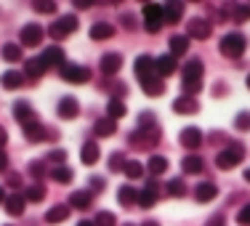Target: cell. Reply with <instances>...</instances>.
Wrapping results in <instances>:
<instances>
[{
	"label": "cell",
	"mask_w": 250,
	"mask_h": 226,
	"mask_svg": "<svg viewBox=\"0 0 250 226\" xmlns=\"http://www.w3.org/2000/svg\"><path fill=\"white\" fill-rule=\"evenodd\" d=\"M202 75H205V67H202L200 59H189L187 64H184V91L189 93V96H194V93H200L202 88Z\"/></svg>",
	"instance_id": "1"
},
{
	"label": "cell",
	"mask_w": 250,
	"mask_h": 226,
	"mask_svg": "<svg viewBox=\"0 0 250 226\" xmlns=\"http://www.w3.org/2000/svg\"><path fill=\"white\" fill-rule=\"evenodd\" d=\"M245 48H248V40H245V35H242V32L224 35L221 45H218V51H221L226 59H240L242 53H245Z\"/></svg>",
	"instance_id": "2"
},
{
	"label": "cell",
	"mask_w": 250,
	"mask_h": 226,
	"mask_svg": "<svg viewBox=\"0 0 250 226\" xmlns=\"http://www.w3.org/2000/svg\"><path fill=\"white\" fill-rule=\"evenodd\" d=\"M133 149H154L160 144V130L157 128H139L136 133L128 136Z\"/></svg>",
	"instance_id": "3"
},
{
	"label": "cell",
	"mask_w": 250,
	"mask_h": 226,
	"mask_svg": "<svg viewBox=\"0 0 250 226\" xmlns=\"http://www.w3.org/2000/svg\"><path fill=\"white\" fill-rule=\"evenodd\" d=\"M77 27H80L77 16H75V14H64L62 19H56V21L48 27V35H51L53 40H64V38H69V35H72Z\"/></svg>",
	"instance_id": "4"
},
{
	"label": "cell",
	"mask_w": 250,
	"mask_h": 226,
	"mask_svg": "<svg viewBox=\"0 0 250 226\" xmlns=\"http://www.w3.org/2000/svg\"><path fill=\"white\" fill-rule=\"evenodd\" d=\"M59 75H62V80L72 82V85H83V82L91 80V69L83 67V64H67L64 62L62 67H59Z\"/></svg>",
	"instance_id": "5"
},
{
	"label": "cell",
	"mask_w": 250,
	"mask_h": 226,
	"mask_svg": "<svg viewBox=\"0 0 250 226\" xmlns=\"http://www.w3.org/2000/svg\"><path fill=\"white\" fill-rule=\"evenodd\" d=\"M242 157H245L242 144H231L216 157V165H218V170H231V168H237V165L242 163Z\"/></svg>",
	"instance_id": "6"
},
{
	"label": "cell",
	"mask_w": 250,
	"mask_h": 226,
	"mask_svg": "<svg viewBox=\"0 0 250 226\" xmlns=\"http://www.w3.org/2000/svg\"><path fill=\"white\" fill-rule=\"evenodd\" d=\"M165 24V16H163V5L157 3H146L144 5V27L149 32H157L160 27Z\"/></svg>",
	"instance_id": "7"
},
{
	"label": "cell",
	"mask_w": 250,
	"mask_h": 226,
	"mask_svg": "<svg viewBox=\"0 0 250 226\" xmlns=\"http://www.w3.org/2000/svg\"><path fill=\"white\" fill-rule=\"evenodd\" d=\"M213 32V24L208 19H200V16H194V19H189L187 24V38H194V40H208Z\"/></svg>",
	"instance_id": "8"
},
{
	"label": "cell",
	"mask_w": 250,
	"mask_h": 226,
	"mask_svg": "<svg viewBox=\"0 0 250 226\" xmlns=\"http://www.w3.org/2000/svg\"><path fill=\"white\" fill-rule=\"evenodd\" d=\"M45 38V29L40 24H24L19 32V40L21 45H27V48H35V45H40V40Z\"/></svg>",
	"instance_id": "9"
},
{
	"label": "cell",
	"mask_w": 250,
	"mask_h": 226,
	"mask_svg": "<svg viewBox=\"0 0 250 226\" xmlns=\"http://www.w3.org/2000/svg\"><path fill=\"white\" fill-rule=\"evenodd\" d=\"M56 112H59V117H62V120H75V117L80 115V104H77L75 96H62V99H59Z\"/></svg>",
	"instance_id": "10"
},
{
	"label": "cell",
	"mask_w": 250,
	"mask_h": 226,
	"mask_svg": "<svg viewBox=\"0 0 250 226\" xmlns=\"http://www.w3.org/2000/svg\"><path fill=\"white\" fill-rule=\"evenodd\" d=\"M14 117L21 123V128L32 125V123H38V115L32 112V106L27 104V101H16L14 104Z\"/></svg>",
	"instance_id": "11"
},
{
	"label": "cell",
	"mask_w": 250,
	"mask_h": 226,
	"mask_svg": "<svg viewBox=\"0 0 250 226\" xmlns=\"http://www.w3.org/2000/svg\"><path fill=\"white\" fill-rule=\"evenodd\" d=\"M133 69H136V77H139V80H146V77H154V75H157V72H154V59L146 56V53H141V56L136 59Z\"/></svg>",
	"instance_id": "12"
},
{
	"label": "cell",
	"mask_w": 250,
	"mask_h": 226,
	"mask_svg": "<svg viewBox=\"0 0 250 226\" xmlns=\"http://www.w3.org/2000/svg\"><path fill=\"white\" fill-rule=\"evenodd\" d=\"M176 67H178V59H173L170 53H165V56H157V59H154V72H157V77L173 75Z\"/></svg>",
	"instance_id": "13"
},
{
	"label": "cell",
	"mask_w": 250,
	"mask_h": 226,
	"mask_svg": "<svg viewBox=\"0 0 250 226\" xmlns=\"http://www.w3.org/2000/svg\"><path fill=\"white\" fill-rule=\"evenodd\" d=\"M120 67H123V56L120 53H104L101 56V72H104L106 77H112V75H117L120 72Z\"/></svg>",
	"instance_id": "14"
},
{
	"label": "cell",
	"mask_w": 250,
	"mask_h": 226,
	"mask_svg": "<svg viewBox=\"0 0 250 226\" xmlns=\"http://www.w3.org/2000/svg\"><path fill=\"white\" fill-rule=\"evenodd\" d=\"M178 141H181V146H187V149H197V146L202 144V130L189 125L181 130V136H178Z\"/></svg>",
	"instance_id": "15"
},
{
	"label": "cell",
	"mask_w": 250,
	"mask_h": 226,
	"mask_svg": "<svg viewBox=\"0 0 250 226\" xmlns=\"http://www.w3.org/2000/svg\"><path fill=\"white\" fill-rule=\"evenodd\" d=\"M216 197H218V186L213 181L197 184V189H194V200H197V202H210V200H216Z\"/></svg>",
	"instance_id": "16"
},
{
	"label": "cell",
	"mask_w": 250,
	"mask_h": 226,
	"mask_svg": "<svg viewBox=\"0 0 250 226\" xmlns=\"http://www.w3.org/2000/svg\"><path fill=\"white\" fill-rule=\"evenodd\" d=\"M91 202H93V194L88 192V189H77V192L69 194L67 205L69 207H77V210H85V207H91Z\"/></svg>",
	"instance_id": "17"
},
{
	"label": "cell",
	"mask_w": 250,
	"mask_h": 226,
	"mask_svg": "<svg viewBox=\"0 0 250 226\" xmlns=\"http://www.w3.org/2000/svg\"><path fill=\"white\" fill-rule=\"evenodd\" d=\"M141 82V91L144 93H149V96H163L165 93V80L163 77H146V80H139Z\"/></svg>",
	"instance_id": "18"
},
{
	"label": "cell",
	"mask_w": 250,
	"mask_h": 226,
	"mask_svg": "<svg viewBox=\"0 0 250 226\" xmlns=\"http://www.w3.org/2000/svg\"><path fill=\"white\" fill-rule=\"evenodd\" d=\"M99 154H101V149H99L96 141H85V144H83V149H80L83 165H96L99 163Z\"/></svg>",
	"instance_id": "19"
},
{
	"label": "cell",
	"mask_w": 250,
	"mask_h": 226,
	"mask_svg": "<svg viewBox=\"0 0 250 226\" xmlns=\"http://www.w3.org/2000/svg\"><path fill=\"white\" fill-rule=\"evenodd\" d=\"M43 64L45 67H62L64 64V48H59V45H51V48L43 51Z\"/></svg>",
	"instance_id": "20"
},
{
	"label": "cell",
	"mask_w": 250,
	"mask_h": 226,
	"mask_svg": "<svg viewBox=\"0 0 250 226\" xmlns=\"http://www.w3.org/2000/svg\"><path fill=\"white\" fill-rule=\"evenodd\" d=\"M200 106H197V101H194L192 96H178L173 99V112H178V115H194Z\"/></svg>",
	"instance_id": "21"
},
{
	"label": "cell",
	"mask_w": 250,
	"mask_h": 226,
	"mask_svg": "<svg viewBox=\"0 0 250 226\" xmlns=\"http://www.w3.org/2000/svg\"><path fill=\"white\" fill-rule=\"evenodd\" d=\"M45 64H43V59H27V64H24V77H32V80H40V77L45 75Z\"/></svg>",
	"instance_id": "22"
},
{
	"label": "cell",
	"mask_w": 250,
	"mask_h": 226,
	"mask_svg": "<svg viewBox=\"0 0 250 226\" xmlns=\"http://www.w3.org/2000/svg\"><path fill=\"white\" fill-rule=\"evenodd\" d=\"M24 205H27V200L21 197V194H8V197H5V213H8V216H21V213H24Z\"/></svg>",
	"instance_id": "23"
},
{
	"label": "cell",
	"mask_w": 250,
	"mask_h": 226,
	"mask_svg": "<svg viewBox=\"0 0 250 226\" xmlns=\"http://www.w3.org/2000/svg\"><path fill=\"white\" fill-rule=\"evenodd\" d=\"M168 45H170V56H173V59L187 56V51H189V38H187V35H173Z\"/></svg>",
	"instance_id": "24"
},
{
	"label": "cell",
	"mask_w": 250,
	"mask_h": 226,
	"mask_svg": "<svg viewBox=\"0 0 250 226\" xmlns=\"http://www.w3.org/2000/svg\"><path fill=\"white\" fill-rule=\"evenodd\" d=\"M0 82H3V88H8V91H16V88L24 85V75L16 72V69H8V72H3Z\"/></svg>",
	"instance_id": "25"
},
{
	"label": "cell",
	"mask_w": 250,
	"mask_h": 226,
	"mask_svg": "<svg viewBox=\"0 0 250 226\" xmlns=\"http://www.w3.org/2000/svg\"><path fill=\"white\" fill-rule=\"evenodd\" d=\"M91 38L93 40H109V38H115V27L109 21H96L91 27Z\"/></svg>",
	"instance_id": "26"
},
{
	"label": "cell",
	"mask_w": 250,
	"mask_h": 226,
	"mask_svg": "<svg viewBox=\"0 0 250 226\" xmlns=\"http://www.w3.org/2000/svg\"><path fill=\"white\" fill-rule=\"evenodd\" d=\"M181 168H184V173L194 176V173H202L205 163H202V157H197V154H187V157L181 160Z\"/></svg>",
	"instance_id": "27"
},
{
	"label": "cell",
	"mask_w": 250,
	"mask_h": 226,
	"mask_svg": "<svg viewBox=\"0 0 250 226\" xmlns=\"http://www.w3.org/2000/svg\"><path fill=\"white\" fill-rule=\"evenodd\" d=\"M69 210H72L69 205H53L51 210L45 213V221H48V224H62V221H67V218H69Z\"/></svg>",
	"instance_id": "28"
},
{
	"label": "cell",
	"mask_w": 250,
	"mask_h": 226,
	"mask_svg": "<svg viewBox=\"0 0 250 226\" xmlns=\"http://www.w3.org/2000/svg\"><path fill=\"white\" fill-rule=\"evenodd\" d=\"M181 14H184V5L181 3L163 5V16H165V21H168V24H178V21H181Z\"/></svg>",
	"instance_id": "29"
},
{
	"label": "cell",
	"mask_w": 250,
	"mask_h": 226,
	"mask_svg": "<svg viewBox=\"0 0 250 226\" xmlns=\"http://www.w3.org/2000/svg\"><path fill=\"white\" fill-rule=\"evenodd\" d=\"M106 117L109 120H120V117H125V101L123 99H109V104H106Z\"/></svg>",
	"instance_id": "30"
},
{
	"label": "cell",
	"mask_w": 250,
	"mask_h": 226,
	"mask_svg": "<svg viewBox=\"0 0 250 226\" xmlns=\"http://www.w3.org/2000/svg\"><path fill=\"white\" fill-rule=\"evenodd\" d=\"M146 168H149L152 176H163L165 170H168V160H165L163 154H152L149 163H146Z\"/></svg>",
	"instance_id": "31"
},
{
	"label": "cell",
	"mask_w": 250,
	"mask_h": 226,
	"mask_svg": "<svg viewBox=\"0 0 250 226\" xmlns=\"http://www.w3.org/2000/svg\"><path fill=\"white\" fill-rule=\"evenodd\" d=\"M117 200H120V205L130 207V205H136V202H139V192H136L133 186H128V184H125L120 192H117Z\"/></svg>",
	"instance_id": "32"
},
{
	"label": "cell",
	"mask_w": 250,
	"mask_h": 226,
	"mask_svg": "<svg viewBox=\"0 0 250 226\" xmlns=\"http://www.w3.org/2000/svg\"><path fill=\"white\" fill-rule=\"evenodd\" d=\"M165 194H168V197H184V194H187V184H184L181 178H170V181L165 184Z\"/></svg>",
	"instance_id": "33"
},
{
	"label": "cell",
	"mask_w": 250,
	"mask_h": 226,
	"mask_svg": "<svg viewBox=\"0 0 250 226\" xmlns=\"http://www.w3.org/2000/svg\"><path fill=\"white\" fill-rule=\"evenodd\" d=\"M24 200L27 202H43L45 200V186L43 184H29L27 192H24Z\"/></svg>",
	"instance_id": "34"
},
{
	"label": "cell",
	"mask_w": 250,
	"mask_h": 226,
	"mask_svg": "<svg viewBox=\"0 0 250 226\" xmlns=\"http://www.w3.org/2000/svg\"><path fill=\"white\" fill-rule=\"evenodd\" d=\"M24 136H27V141L38 144V141H43V139H45V128L40 125V120H38V123H32V125H27V128H24Z\"/></svg>",
	"instance_id": "35"
},
{
	"label": "cell",
	"mask_w": 250,
	"mask_h": 226,
	"mask_svg": "<svg viewBox=\"0 0 250 226\" xmlns=\"http://www.w3.org/2000/svg\"><path fill=\"white\" fill-rule=\"evenodd\" d=\"M48 176H51L56 184H69V181H72V176H75V173L67 168V165H56V168H53Z\"/></svg>",
	"instance_id": "36"
},
{
	"label": "cell",
	"mask_w": 250,
	"mask_h": 226,
	"mask_svg": "<svg viewBox=\"0 0 250 226\" xmlns=\"http://www.w3.org/2000/svg\"><path fill=\"white\" fill-rule=\"evenodd\" d=\"M93 130H96V136H112L117 130V123L109 120V117H101L96 125H93Z\"/></svg>",
	"instance_id": "37"
},
{
	"label": "cell",
	"mask_w": 250,
	"mask_h": 226,
	"mask_svg": "<svg viewBox=\"0 0 250 226\" xmlns=\"http://www.w3.org/2000/svg\"><path fill=\"white\" fill-rule=\"evenodd\" d=\"M21 56H24V53H21L19 43H5L3 45V59H5V62H19Z\"/></svg>",
	"instance_id": "38"
},
{
	"label": "cell",
	"mask_w": 250,
	"mask_h": 226,
	"mask_svg": "<svg viewBox=\"0 0 250 226\" xmlns=\"http://www.w3.org/2000/svg\"><path fill=\"white\" fill-rule=\"evenodd\" d=\"M125 176L128 178H141L144 176V165L139 163V160H125Z\"/></svg>",
	"instance_id": "39"
},
{
	"label": "cell",
	"mask_w": 250,
	"mask_h": 226,
	"mask_svg": "<svg viewBox=\"0 0 250 226\" xmlns=\"http://www.w3.org/2000/svg\"><path fill=\"white\" fill-rule=\"evenodd\" d=\"M115 224H117V218H115V213H109V210H99L96 221H93V226H115Z\"/></svg>",
	"instance_id": "40"
},
{
	"label": "cell",
	"mask_w": 250,
	"mask_h": 226,
	"mask_svg": "<svg viewBox=\"0 0 250 226\" xmlns=\"http://www.w3.org/2000/svg\"><path fill=\"white\" fill-rule=\"evenodd\" d=\"M154 202H157V194H152V192L144 189V192H139V202H136V205L139 207H152Z\"/></svg>",
	"instance_id": "41"
},
{
	"label": "cell",
	"mask_w": 250,
	"mask_h": 226,
	"mask_svg": "<svg viewBox=\"0 0 250 226\" xmlns=\"http://www.w3.org/2000/svg\"><path fill=\"white\" fill-rule=\"evenodd\" d=\"M234 128L242 130V133H245V130H250V112H240V115L234 117Z\"/></svg>",
	"instance_id": "42"
},
{
	"label": "cell",
	"mask_w": 250,
	"mask_h": 226,
	"mask_svg": "<svg viewBox=\"0 0 250 226\" xmlns=\"http://www.w3.org/2000/svg\"><path fill=\"white\" fill-rule=\"evenodd\" d=\"M35 11H38V14H56V3H51V0H38V3H35Z\"/></svg>",
	"instance_id": "43"
},
{
	"label": "cell",
	"mask_w": 250,
	"mask_h": 226,
	"mask_svg": "<svg viewBox=\"0 0 250 226\" xmlns=\"http://www.w3.org/2000/svg\"><path fill=\"white\" fill-rule=\"evenodd\" d=\"M64 160H67V152H64V149H51V152H48V157H45V163L64 165Z\"/></svg>",
	"instance_id": "44"
},
{
	"label": "cell",
	"mask_w": 250,
	"mask_h": 226,
	"mask_svg": "<svg viewBox=\"0 0 250 226\" xmlns=\"http://www.w3.org/2000/svg\"><path fill=\"white\" fill-rule=\"evenodd\" d=\"M29 173H32L35 178H38V184H40V178H43L48 170H45V163H40V160H35L32 165H29Z\"/></svg>",
	"instance_id": "45"
},
{
	"label": "cell",
	"mask_w": 250,
	"mask_h": 226,
	"mask_svg": "<svg viewBox=\"0 0 250 226\" xmlns=\"http://www.w3.org/2000/svg\"><path fill=\"white\" fill-rule=\"evenodd\" d=\"M139 125L141 128H157V123H154V112H141V115H139Z\"/></svg>",
	"instance_id": "46"
},
{
	"label": "cell",
	"mask_w": 250,
	"mask_h": 226,
	"mask_svg": "<svg viewBox=\"0 0 250 226\" xmlns=\"http://www.w3.org/2000/svg\"><path fill=\"white\" fill-rule=\"evenodd\" d=\"M123 168H125V157H123L120 152H115L109 157V170H123Z\"/></svg>",
	"instance_id": "47"
},
{
	"label": "cell",
	"mask_w": 250,
	"mask_h": 226,
	"mask_svg": "<svg viewBox=\"0 0 250 226\" xmlns=\"http://www.w3.org/2000/svg\"><path fill=\"white\" fill-rule=\"evenodd\" d=\"M250 16V5H234V19L237 21H245Z\"/></svg>",
	"instance_id": "48"
},
{
	"label": "cell",
	"mask_w": 250,
	"mask_h": 226,
	"mask_svg": "<svg viewBox=\"0 0 250 226\" xmlns=\"http://www.w3.org/2000/svg\"><path fill=\"white\" fill-rule=\"evenodd\" d=\"M237 221H240L242 226H250V205H245L240 213H237Z\"/></svg>",
	"instance_id": "49"
},
{
	"label": "cell",
	"mask_w": 250,
	"mask_h": 226,
	"mask_svg": "<svg viewBox=\"0 0 250 226\" xmlns=\"http://www.w3.org/2000/svg\"><path fill=\"white\" fill-rule=\"evenodd\" d=\"M101 189H104V178L93 176V178H91V194H93V192H101Z\"/></svg>",
	"instance_id": "50"
},
{
	"label": "cell",
	"mask_w": 250,
	"mask_h": 226,
	"mask_svg": "<svg viewBox=\"0 0 250 226\" xmlns=\"http://www.w3.org/2000/svg\"><path fill=\"white\" fill-rule=\"evenodd\" d=\"M146 192L160 194V181H157V178H149V181H146Z\"/></svg>",
	"instance_id": "51"
},
{
	"label": "cell",
	"mask_w": 250,
	"mask_h": 226,
	"mask_svg": "<svg viewBox=\"0 0 250 226\" xmlns=\"http://www.w3.org/2000/svg\"><path fill=\"white\" fill-rule=\"evenodd\" d=\"M5 170H8V154L0 149V173H5Z\"/></svg>",
	"instance_id": "52"
},
{
	"label": "cell",
	"mask_w": 250,
	"mask_h": 226,
	"mask_svg": "<svg viewBox=\"0 0 250 226\" xmlns=\"http://www.w3.org/2000/svg\"><path fill=\"white\" fill-rule=\"evenodd\" d=\"M205 226H224V216H221V213H218V216H213Z\"/></svg>",
	"instance_id": "53"
},
{
	"label": "cell",
	"mask_w": 250,
	"mask_h": 226,
	"mask_svg": "<svg viewBox=\"0 0 250 226\" xmlns=\"http://www.w3.org/2000/svg\"><path fill=\"white\" fill-rule=\"evenodd\" d=\"M5 144H8V130H5L3 125H0V149H3Z\"/></svg>",
	"instance_id": "54"
},
{
	"label": "cell",
	"mask_w": 250,
	"mask_h": 226,
	"mask_svg": "<svg viewBox=\"0 0 250 226\" xmlns=\"http://www.w3.org/2000/svg\"><path fill=\"white\" fill-rule=\"evenodd\" d=\"M8 184H11V186H19V184H21L19 173H8Z\"/></svg>",
	"instance_id": "55"
},
{
	"label": "cell",
	"mask_w": 250,
	"mask_h": 226,
	"mask_svg": "<svg viewBox=\"0 0 250 226\" xmlns=\"http://www.w3.org/2000/svg\"><path fill=\"white\" fill-rule=\"evenodd\" d=\"M77 226H93V221H80Z\"/></svg>",
	"instance_id": "56"
},
{
	"label": "cell",
	"mask_w": 250,
	"mask_h": 226,
	"mask_svg": "<svg viewBox=\"0 0 250 226\" xmlns=\"http://www.w3.org/2000/svg\"><path fill=\"white\" fill-rule=\"evenodd\" d=\"M141 226H160L157 221H146V224H141Z\"/></svg>",
	"instance_id": "57"
},
{
	"label": "cell",
	"mask_w": 250,
	"mask_h": 226,
	"mask_svg": "<svg viewBox=\"0 0 250 226\" xmlns=\"http://www.w3.org/2000/svg\"><path fill=\"white\" fill-rule=\"evenodd\" d=\"M0 202H5V192H3V186H0Z\"/></svg>",
	"instance_id": "58"
},
{
	"label": "cell",
	"mask_w": 250,
	"mask_h": 226,
	"mask_svg": "<svg viewBox=\"0 0 250 226\" xmlns=\"http://www.w3.org/2000/svg\"><path fill=\"white\" fill-rule=\"evenodd\" d=\"M245 181H250V168L245 170Z\"/></svg>",
	"instance_id": "59"
},
{
	"label": "cell",
	"mask_w": 250,
	"mask_h": 226,
	"mask_svg": "<svg viewBox=\"0 0 250 226\" xmlns=\"http://www.w3.org/2000/svg\"><path fill=\"white\" fill-rule=\"evenodd\" d=\"M245 85H248V88H250V75H248V80H245Z\"/></svg>",
	"instance_id": "60"
},
{
	"label": "cell",
	"mask_w": 250,
	"mask_h": 226,
	"mask_svg": "<svg viewBox=\"0 0 250 226\" xmlns=\"http://www.w3.org/2000/svg\"><path fill=\"white\" fill-rule=\"evenodd\" d=\"M128 226H133V224H128Z\"/></svg>",
	"instance_id": "61"
}]
</instances>
